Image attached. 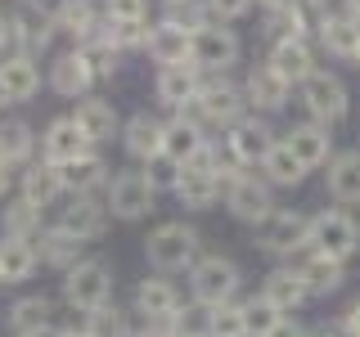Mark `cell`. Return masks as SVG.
<instances>
[{
	"instance_id": "obj_1",
	"label": "cell",
	"mask_w": 360,
	"mask_h": 337,
	"mask_svg": "<svg viewBox=\"0 0 360 337\" xmlns=\"http://www.w3.org/2000/svg\"><path fill=\"white\" fill-rule=\"evenodd\" d=\"M257 243L275 256H292L311 243V220L297 216V211H270V216L257 220Z\"/></svg>"
},
{
	"instance_id": "obj_2",
	"label": "cell",
	"mask_w": 360,
	"mask_h": 337,
	"mask_svg": "<svg viewBox=\"0 0 360 337\" xmlns=\"http://www.w3.org/2000/svg\"><path fill=\"white\" fill-rule=\"evenodd\" d=\"M144 252H149V261L158 270H185L194 265L198 256V234L189 230V225H162V230H153V239L144 243Z\"/></svg>"
},
{
	"instance_id": "obj_3",
	"label": "cell",
	"mask_w": 360,
	"mask_h": 337,
	"mask_svg": "<svg viewBox=\"0 0 360 337\" xmlns=\"http://www.w3.org/2000/svg\"><path fill=\"white\" fill-rule=\"evenodd\" d=\"M108 288H112V279H108L104 261H77L72 270H68V279H63V297H68V306H77V310L104 306Z\"/></svg>"
},
{
	"instance_id": "obj_4",
	"label": "cell",
	"mask_w": 360,
	"mask_h": 337,
	"mask_svg": "<svg viewBox=\"0 0 360 337\" xmlns=\"http://www.w3.org/2000/svg\"><path fill=\"white\" fill-rule=\"evenodd\" d=\"M221 194V166L212 162V153L202 149L194 162L180 166V185H176V198L185 202V207H212Z\"/></svg>"
},
{
	"instance_id": "obj_5",
	"label": "cell",
	"mask_w": 360,
	"mask_h": 337,
	"mask_svg": "<svg viewBox=\"0 0 360 337\" xmlns=\"http://www.w3.org/2000/svg\"><path fill=\"white\" fill-rule=\"evenodd\" d=\"M311 243L320 247V252L338 256V261H347L360 247V225L347 216V211H320V216L311 220Z\"/></svg>"
},
{
	"instance_id": "obj_6",
	"label": "cell",
	"mask_w": 360,
	"mask_h": 337,
	"mask_svg": "<svg viewBox=\"0 0 360 337\" xmlns=\"http://www.w3.org/2000/svg\"><path fill=\"white\" fill-rule=\"evenodd\" d=\"M302 104H307V112L315 121H342L347 117V86L338 81V77L329 72H311L307 81H302Z\"/></svg>"
},
{
	"instance_id": "obj_7",
	"label": "cell",
	"mask_w": 360,
	"mask_h": 337,
	"mask_svg": "<svg viewBox=\"0 0 360 337\" xmlns=\"http://www.w3.org/2000/svg\"><path fill=\"white\" fill-rule=\"evenodd\" d=\"M234 59H239V37L221 22H202L194 32V67H207V72H225Z\"/></svg>"
},
{
	"instance_id": "obj_8",
	"label": "cell",
	"mask_w": 360,
	"mask_h": 337,
	"mask_svg": "<svg viewBox=\"0 0 360 337\" xmlns=\"http://www.w3.org/2000/svg\"><path fill=\"white\" fill-rule=\"evenodd\" d=\"M239 292V265L225 261V256H207L194 265V297L202 306H221Z\"/></svg>"
},
{
	"instance_id": "obj_9",
	"label": "cell",
	"mask_w": 360,
	"mask_h": 337,
	"mask_svg": "<svg viewBox=\"0 0 360 337\" xmlns=\"http://www.w3.org/2000/svg\"><path fill=\"white\" fill-rule=\"evenodd\" d=\"M153 194L158 189L149 185V176L122 171L108 185V207H112V216H122V220H140L144 211H153Z\"/></svg>"
},
{
	"instance_id": "obj_10",
	"label": "cell",
	"mask_w": 360,
	"mask_h": 337,
	"mask_svg": "<svg viewBox=\"0 0 360 337\" xmlns=\"http://www.w3.org/2000/svg\"><path fill=\"white\" fill-rule=\"evenodd\" d=\"M189 112L194 121H212V126H234L243 112V95L230 86H202L198 99H189Z\"/></svg>"
},
{
	"instance_id": "obj_11",
	"label": "cell",
	"mask_w": 360,
	"mask_h": 337,
	"mask_svg": "<svg viewBox=\"0 0 360 337\" xmlns=\"http://www.w3.org/2000/svg\"><path fill=\"white\" fill-rule=\"evenodd\" d=\"M225 207H230L239 220H252L257 225L262 216L275 211V202H270V189L257 176H234L230 185H225Z\"/></svg>"
},
{
	"instance_id": "obj_12",
	"label": "cell",
	"mask_w": 360,
	"mask_h": 337,
	"mask_svg": "<svg viewBox=\"0 0 360 337\" xmlns=\"http://www.w3.org/2000/svg\"><path fill=\"white\" fill-rule=\"evenodd\" d=\"M86 131L77 126L72 117H59V121H50V131L41 135V153H45V162H54V166H63V162H72V157H82L86 153Z\"/></svg>"
},
{
	"instance_id": "obj_13",
	"label": "cell",
	"mask_w": 360,
	"mask_h": 337,
	"mask_svg": "<svg viewBox=\"0 0 360 337\" xmlns=\"http://www.w3.org/2000/svg\"><path fill=\"white\" fill-rule=\"evenodd\" d=\"M144 45H149L153 63H162V67L194 59V32H189V27H176V22H162V27H153Z\"/></svg>"
},
{
	"instance_id": "obj_14",
	"label": "cell",
	"mask_w": 360,
	"mask_h": 337,
	"mask_svg": "<svg viewBox=\"0 0 360 337\" xmlns=\"http://www.w3.org/2000/svg\"><path fill=\"white\" fill-rule=\"evenodd\" d=\"M90 81H95V67H90L86 50L63 54V59H54V67H50V86L59 90V95H68V99L86 95V86H90Z\"/></svg>"
},
{
	"instance_id": "obj_15",
	"label": "cell",
	"mask_w": 360,
	"mask_h": 337,
	"mask_svg": "<svg viewBox=\"0 0 360 337\" xmlns=\"http://www.w3.org/2000/svg\"><path fill=\"white\" fill-rule=\"evenodd\" d=\"M54 27H59V18L45 14V9H37V5H27V9H18V14H14V41L22 45V54L45 50L50 37H54Z\"/></svg>"
},
{
	"instance_id": "obj_16",
	"label": "cell",
	"mask_w": 360,
	"mask_h": 337,
	"mask_svg": "<svg viewBox=\"0 0 360 337\" xmlns=\"http://www.w3.org/2000/svg\"><path fill=\"white\" fill-rule=\"evenodd\" d=\"M288 86L292 81L279 72L275 63H262V67H252V77H248V104H257V108H284Z\"/></svg>"
},
{
	"instance_id": "obj_17",
	"label": "cell",
	"mask_w": 360,
	"mask_h": 337,
	"mask_svg": "<svg viewBox=\"0 0 360 337\" xmlns=\"http://www.w3.org/2000/svg\"><path fill=\"white\" fill-rule=\"evenodd\" d=\"M307 279L297 275V270H275V275H266V284H262V297L270 301L275 310H284V315H292L307 301Z\"/></svg>"
},
{
	"instance_id": "obj_18",
	"label": "cell",
	"mask_w": 360,
	"mask_h": 337,
	"mask_svg": "<svg viewBox=\"0 0 360 337\" xmlns=\"http://www.w3.org/2000/svg\"><path fill=\"white\" fill-rule=\"evenodd\" d=\"M270 149H275V140H270V131L262 126V121H234V131H230V153L239 157L243 166L266 162Z\"/></svg>"
},
{
	"instance_id": "obj_19",
	"label": "cell",
	"mask_w": 360,
	"mask_h": 337,
	"mask_svg": "<svg viewBox=\"0 0 360 337\" xmlns=\"http://www.w3.org/2000/svg\"><path fill=\"white\" fill-rule=\"evenodd\" d=\"M135 310L140 315H149V319H172V315L180 310V297H176V288L167 284V279H144L140 288H135Z\"/></svg>"
},
{
	"instance_id": "obj_20",
	"label": "cell",
	"mask_w": 360,
	"mask_h": 337,
	"mask_svg": "<svg viewBox=\"0 0 360 337\" xmlns=\"http://www.w3.org/2000/svg\"><path fill=\"white\" fill-rule=\"evenodd\" d=\"M270 63H275L288 81H297V86L315 72V59H311V50H307V41H302V37H279V45L270 50Z\"/></svg>"
},
{
	"instance_id": "obj_21",
	"label": "cell",
	"mask_w": 360,
	"mask_h": 337,
	"mask_svg": "<svg viewBox=\"0 0 360 337\" xmlns=\"http://www.w3.org/2000/svg\"><path fill=\"white\" fill-rule=\"evenodd\" d=\"M202 149H207V144H202V131H198V121H194V117H180V121H172V126L162 131V153H167V157H176L180 166L194 162Z\"/></svg>"
},
{
	"instance_id": "obj_22",
	"label": "cell",
	"mask_w": 360,
	"mask_h": 337,
	"mask_svg": "<svg viewBox=\"0 0 360 337\" xmlns=\"http://www.w3.org/2000/svg\"><path fill=\"white\" fill-rule=\"evenodd\" d=\"M288 149L307 162V171L311 166H324L329 162V153H333V135L329 126H292L288 131Z\"/></svg>"
},
{
	"instance_id": "obj_23",
	"label": "cell",
	"mask_w": 360,
	"mask_h": 337,
	"mask_svg": "<svg viewBox=\"0 0 360 337\" xmlns=\"http://www.w3.org/2000/svg\"><path fill=\"white\" fill-rule=\"evenodd\" d=\"M158 99H162L167 108H185L189 99H198V77L189 63H172L162 67V77H158Z\"/></svg>"
},
{
	"instance_id": "obj_24",
	"label": "cell",
	"mask_w": 360,
	"mask_h": 337,
	"mask_svg": "<svg viewBox=\"0 0 360 337\" xmlns=\"http://www.w3.org/2000/svg\"><path fill=\"white\" fill-rule=\"evenodd\" d=\"M32 270H37V247L27 239L5 234V243H0V279L5 284H22V279H32Z\"/></svg>"
},
{
	"instance_id": "obj_25",
	"label": "cell",
	"mask_w": 360,
	"mask_h": 337,
	"mask_svg": "<svg viewBox=\"0 0 360 337\" xmlns=\"http://www.w3.org/2000/svg\"><path fill=\"white\" fill-rule=\"evenodd\" d=\"M297 275L307 279V288L311 292H338L342 288V261H338V256H329V252H320V247H315V252L307 256V261L297 265Z\"/></svg>"
},
{
	"instance_id": "obj_26",
	"label": "cell",
	"mask_w": 360,
	"mask_h": 337,
	"mask_svg": "<svg viewBox=\"0 0 360 337\" xmlns=\"http://www.w3.org/2000/svg\"><path fill=\"white\" fill-rule=\"evenodd\" d=\"M59 194H63V176H59L54 162H37L32 171H22V198H27L32 207H50Z\"/></svg>"
},
{
	"instance_id": "obj_27",
	"label": "cell",
	"mask_w": 360,
	"mask_h": 337,
	"mask_svg": "<svg viewBox=\"0 0 360 337\" xmlns=\"http://www.w3.org/2000/svg\"><path fill=\"white\" fill-rule=\"evenodd\" d=\"M0 81H5V90H9V104H22V99L37 95L41 77H37V63H32L27 54H14V59L0 63Z\"/></svg>"
},
{
	"instance_id": "obj_28",
	"label": "cell",
	"mask_w": 360,
	"mask_h": 337,
	"mask_svg": "<svg viewBox=\"0 0 360 337\" xmlns=\"http://www.w3.org/2000/svg\"><path fill=\"white\" fill-rule=\"evenodd\" d=\"M72 121L86 131L90 144L112 140V131H117V112H112L104 99H82V104H77V112H72Z\"/></svg>"
},
{
	"instance_id": "obj_29",
	"label": "cell",
	"mask_w": 360,
	"mask_h": 337,
	"mask_svg": "<svg viewBox=\"0 0 360 337\" xmlns=\"http://www.w3.org/2000/svg\"><path fill=\"white\" fill-rule=\"evenodd\" d=\"M82 243L86 239H77L72 230H50V234H41V261L45 265H54V270H72L77 261H82Z\"/></svg>"
},
{
	"instance_id": "obj_30",
	"label": "cell",
	"mask_w": 360,
	"mask_h": 337,
	"mask_svg": "<svg viewBox=\"0 0 360 337\" xmlns=\"http://www.w3.org/2000/svg\"><path fill=\"white\" fill-rule=\"evenodd\" d=\"M162 131L167 126H158L149 112H135V117L127 121V153L131 157H144V162L158 157V153H162Z\"/></svg>"
},
{
	"instance_id": "obj_31",
	"label": "cell",
	"mask_w": 360,
	"mask_h": 337,
	"mask_svg": "<svg viewBox=\"0 0 360 337\" xmlns=\"http://www.w3.org/2000/svg\"><path fill=\"white\" fill-rule=\"evenodd\" d=\"M104 157H95V153H82V157H72V162H63L59 166V176H63V189H72V194H90V189H99L104 185Z\"/></svg>"
},
{
	"instance_id": "obj_32",
	"label": "cell",
	"mask_w": 360,
	"mask_h": 337,
	"mask_svg": "<svg viewBox=\"0 0 360 337\" xmlns=\"http://www.w3.org/2000/svg\"><path fill=\"white\" fill-rule=\"evenodd\" d=\"M329 194L338 202H360V153H338L329 162Z\"/></svg>"
},
{
	"instance_id": "obj_33",
	"label": "cell",
	"mask_w": 360,
	"mask_h": 337,
	"mask_svg": "<svg viewBox=\"0 0 360 337\" xmlns=\"http://www.w3.org/2000/svg\"><path fill=\"white\" fill-rule=\"evenodd\" d=\"M320 32H324V45H329L338 59H356V50H360V14L324 18Z\"/></svg>"
},
{
	"instance_id": "obj_34",
	"label": "cell",
	"mask_w": 360,
	"mask_h": 337,
	"mask_svg": "<svg viewBox=\"0 0 360 337\" xmlns=\"http://www.w3.org/2000/svg\"><path fill=\"white\" fill-rule=\"evenodd\" d=\"M63 230H72L77 239H95L99 230H104V207L99 202H90L86 194H77L72 198V207H63Z\"/></svg>"
},
{
	"instance_id": "obj_35",
	"label": "cell",
	"mask_w": 360,
	"mask_h": 337,
	"mask_svg": "<svg viewBox=\"0 0 360 337\" xmlns=\"http://www.w3.org/2000/svg\"><path fill=\"white\" fill-rule=\"evenodd\" d=\"M9 324H14L18 337H41L45 329H50V301H45V297H22V301H14Z\"/></svg>"
},
{
	"instance_id": "obj_36",
	"label": "cell",
	"mask_w": 360,
	"mask_h": 337,
	"mask_svg": "<svg viewBox=\"0 0 360 337\" xmlns=\"http://www.w3.org/2000/svg\"><path fill=\"white\" fill-rule=\"evenodd\" d=\"M262 171L270 176V185H297V180L307 176V162H302V157L288 149V140H284V144H275V149L266 153Z\"/></svg>"
},
{
	"instance_id": "obj_37",
	"label": "cell",
	"mask_w": 360,
	"mask_h": 337,
	"mask_svg": "<svg viewBox=\"0 0 360 337\" xmlns=\"http://www.w3.org/2000/svg\"><path fill=\"white\" fill-rule=\"evenodd\" d=\"M270 32L275 37H302L307 32V5L302 0H284L270 9Z\"/></svg>"
},
{
	"instance_id": "obj_38",
	"label": "cell",
	"mask_w": 360,
	"mask_h": 337,
	"mask_svg": "<svg viewBox=\"0 0 360 337\" xmlns=\"http://www.w3.org/2000/svg\"><path fill=\"white\" fill-rule=\"evenodd\" d=\"M54 18H59L63 32H72V37H86V32L95 27V5H90V0H63V5L54 9Z\"/></svg>"
},
{
	"instance_id": "obj_39",
	"label": "cell",
	"mask_w": 360,
	"mask_h": 337,
	"mask_svg": "<svg viewBox=\"0 0 360 337\" xmlns=\"http://www.w3.org/2000/svg\"><path fill=\"white\" fill-rule=\"evenodd\" d=\"M86 329H90V337H127V315L104 301V306L86 310Z\"/></svg>"
},
{
	"instance_id": "obj_40",
	"label": "cell",
	"mask_w": 360,
	"mask_h": 337,
	"mask_svg": "<svg viewBox=\"0 0 360 337\" xmlns=\"http://www.w3.org/2000/svg\"><path fill=\"white\" fill-rule=\"evenodd\" d=\"M27 153H32V131L22 126V121H5V126H0V157L14 166Z\"/></svg>"
},
{
	"instance_id": "obj_41",
	"label": "cell",
	"mask_w": 360,
	"mask_h": 337,
	"mask_svg": "<svg viewBox=\"0 0 360 337\" xmlns=\"http://www.w3.org/2000/svg\"><path fill=\"white\" fill-rule=\"evenodd\" d=\"M167 324H172V333H176V337H212V310H202V306H185V310H176Z\"/></svg>"
},
{
	"instance_id": "obj_42",
	"label": "cell",
	"mask_w": 360,
	"mask_h": 337,
	"mask_svg": "<svg viewBox=\"0 0 360 337\" xmlns=\"http://www.w3.org/2000/svg\"><path fill=\"white\" fill-rule=\"evenodd\" d=\"M212 337H248V319H243V306H212Z\"/></svg>"
},
{
	"instance_id": "obj_43",
	"label": "cell",
	"mask_w": 360,
	"mask_h": 337,
	"mask_svg": "<svg viewBox=\"0 0 360 337\" xmlns=\"http://www.w3.org/2000/svg\"><path fill=\"white\" fill-rule=\"evenodd\" d=\"M37 211L41 207H32L27 198L22 202H14V207H5V234H14V239H32V234H37Z\"/></svg>"
},
{
	"instance_id": "obj_44",
	"label": "cell",
	"mask_w": 360,
	"mask_h": 337,
	"mask_svg": "<svg viewBox=\"0 0 360 337\" xmlns=\"http://www.w3.org/2000/svg\"><path fill=\"white\" fill-rule=\"evenodd\" d=\"M279 315H284V310H275V306H270L266 297H262V301H248V306H243V319H248V337H266V333H270V329L279 324Z\"/></svg>"
},
{
	"instance_id": "obj_45",
	"label": "cell",
	"mask_w": 360,
	"mask_h": 337,
	"mask_svg": "<svg viewBox=\"0 0 360 337\" xmlns=\"http://www.w3.org/2000/svg\"><path fill=\"white\" fill-rule=\"evenodd\" d=\"M149 185L153 189H176L180 185V162L176 157H167V153L149 157Z\"/></svg>"
},
{
	"instance_id": "obj_46",
	"label": "cell",
	"mask_w": 360,
	"mask_h": 337,
	"mask_svg": "<svg viewBox=\"0 0 360 337\" xmlns=\"http://www.w3.org/2000/svg\"><path fill=\"white\" fill-rule=\"evenodd\" d=\"M149 0H108V18H144Z\"/></svg>"
},
{
	"instance_id": "obj_47",
	"label": "cell",
	"mask_w": 360,
	"mask_h": 337,
	"mask_svg": "<svg viewBox=\"0 0 360 337\" xmlns=\"http://www.w3.org/2000/svg\"><path fill=\"white\" fill-rule=\"evenodd\" d=\"M248 5H252V0H207V14L212 18H239V14H248Z\"/></svg>"
},
{
	"instance_id": "obj_48",
	"label": "cell",
	"mask_w": 360,
	"mask_h": 337,
	"mask_svg": "<svg viewBox=\"0 0 360 337\" xmlns=\"http://www.w3.org/2000/svg\"><path fill=\"white\" fill-rule=\"evenodd\" d=\"M266 337H302V329H297V324L288 319V315H279V324H275V329H270Z\"/></svg>"
},
{
	"instance_id": "obj_49",
	"label": "cell",
	"mask_w": 360,
	"mask_h": 337,
	"mask_svg": "<svg viewBox=\"0 0 360 337\" xmlns=\"http://www.w3.org/2000/svg\"><path fill=\"white\" fill-rule=\"evenodd\" d=\"M347 337H360V301L347 310Z\"/></svg>"
},
{
	"instance_id": "obj_50",
	"label": "cell",
	"mask_w": 360,
	"mask_h": 337,
	"mask_svg": "<svg viewBox=\"0 0 360 337\" xmlns=\"http://www.w3.org/2000/svg\"><path fill=\"white\" fill-rule=\"evenodd\" d=\"M135 337H176V333H172V329H167V324H162V319H153V324H149V329H144V333H135Z\"/></svg>"
},
{
	"instance_id": "obj_51",
	"label": "cell",
	"mask_w": 360,
	"mask_h": 337,
	"mask_svg": "<svg viewBox=\"0 0 360 337\" xmlns=\"http://www.w3.org/2000/svg\"><path fill=\"white\" fill-rule=\"evenodd\" d=\"M9 41H14V18H5V14H0V50H5Z\"/></svg>"
},
{
	"instance_id": "obj_52",
	"label": "cell",
	"mask_w": 360,
	"mask_h": 337,
	"mask_svg": "<svg viewBox=\"0 0 360 337\" xmlns=\"http://www.w3.org/2000/svg\"><path fill=\"white\" fill-rule=\"evenodd\" d=\"M5 189H9V162L0 157V194H5Z\"/></svg>"
},
{
	"instance_id": "obj_53",
	"label": "cell",
	"mask_w": 360,
	"mask_h": 337,
	"mask_svg": "<svg viewBox=\"0 0 360 337\" xmlns=\"http://www.w3.org/2000/svg\"><path fill=\"white\" fill-rule=\"evenodd\" d=\"M54 337H90V329H59Z\"/></svg>"
},
{
	"instance_id": "obj_54",
	"label": "cell",
	"mask_w": 360,
	"mask_h": 337,
	"mask_svg": "<svg viewBox=\"0 0 360 337\" xmlns=\"http://www.w3.org/2000/svg\"><path fill=\"white\" fill-rule=\"evenodd\" d=\"M0 104H9V90H5V81H0Z\"/></svg>"
},
{
	"instance_id": "obj_55",
	"label": "cell",
	"mask_w": 360,
	"mask_h": 337,
	"mask_svg": "<svg viewBox=\"0 0 360 337\" xmlns=\"http://www.w3.org/2000/svg\"><path fill=\"white\" fill-rule=\"evenodd\" d=\"M262 5H266V9H275V5H284V0H262Z\"/></svg>"
},
{
	"instance_id": "obj_56",
	"label": "cell",
	"mask_w": 360,
	"mask_h": 337,
	"mask_svg": "<svg viewBox=\"0 0 360 337\" xmlns=\"http://www.w3.org/2000/svg\"><path fill=\"white\" fill-rule=\"evenodd\" d=\"M356 67H360V50H356Z\"/></svg>"
},
{
	"instance_id": "obj_57",
	"label": "cell",
	"mask_w": 360,
	"mask_h": 337,
	"mask_svg": "<svg viewBox=\"0 0 360 337\" xmlns=\"http://www.w3.org/2000/svg\"><path fill=\"white\" fill-rule=\"evenodd\" d=\"M356 9H360V0H356Z\"/></svg>"
}]
</instances>
